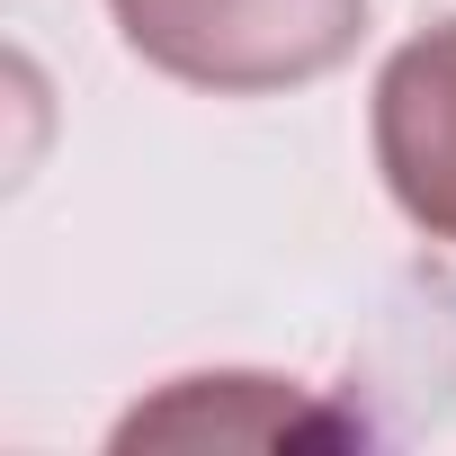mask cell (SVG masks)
Here are the masks:
<instances>
[{
	"instance_id": "obj_3",
	"label": "cell",
	"mask_w": 456,
	"mask_h": 456,
	"mask_svg": "<svg viewBox=\"0 0 456 456\" xmlns=\"http://www.w3.org/2000/svg\"><path fill=\"white\" fill-rule=\"evenodd\" d=\"M322 429L331 420L305 411L278 376H188L152 411H134L117 429V447H143V438H260V447H278V438H322Z\"/></svg>"
},
{
	"instance_id": "obj_2",
	"label": "cell",
	"mask_w": 456,
	"mask_h": 456,
	"mask_svg": "<svg viewBox=\"0 0 456 456\" xmlns=\"http://www.w3.org/2000/svg\"><path fill=\"white\" fill-rule=\"evenodd\" d=\"M376 161L420 233L456 242V19L411 37L376 81Z\"/></svg>"
},
{
	"instance_id": "obj_1",
	"label": "cell",
	"mask_w": 456,
	"mask_h": 456,
	"mask_svg": "<svg viewBox=\"0 0 456 456\" xmlns=\"http://www.w3.org/2000/svg\"><path fill=\"white\" fill-rule=\"evenodd\" d=\"M108 10L143 63L197 90L314 81L367 28V0H108Z\"/></svg>"
}]
</instances>
